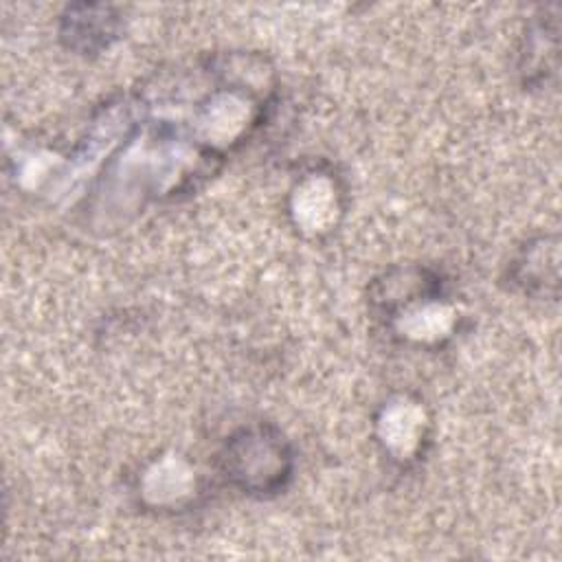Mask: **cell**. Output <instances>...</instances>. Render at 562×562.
Returning a JSON list of instances; mask_svg holds the SVG:
<instances>
[{
    "instance_id": "1",
    "label": "cell",
    "mask_w": 562,
    "mask_h": 562,
    "mask_svg": "<svg viewBox=\"0 0 562 562\" xmlns=\"http://www.w3.org/2000/svg\"><path fill=\"white\" fill-rule=\"evenodd\" d=\"M217 465L228 485L252 498L281 494L294 474V450L285 435L268 424L255 422L233 430L220 452Z\"/></svg>"
},
{
    "instance_id": "2",
    "label": "cell",
    "mask_w": 562,
    "mask_h": 562,
    "mask_svg": "<svg viewBox=\"0 0 562 562\" xmlns=\"http://www.w3.org/2000/svg\"><path fill=\"white\" fill-rule=\"evenodd\" d=\"M121 29V18L108 4H75L61 18V40L81 55H94L108 48Z\"/></svg>"
},
{
    "instance_id": "3",
    "label": "cell",
    "mask_w": 562,
    "mask_h": 562,
    "mask_svg": "<svg viewBox=\"0 0 562 562\" xmlns=\"http://www.w3.org/2000/svg\"><path fill=\"white\" fill-rule=\"evenodd\" d=\"M512 283L525 294L558 296V239L538 237L516 255L509 266Z\"/></svg>"
},
{
    "instance_id": "4",
    "label": "cell",
    "mask_w": 562,
    "mask_h": 562,
    "mask_svg": "<svg viewBox=\"0 0 562 562\" xmlns=\"http://www.w3.org/2000/svg\"><path fill=\"white\" fill-rule=\"evenodd\" d=\"M558 70V18L542 15L529 24L525 33V46L520 53V75L525 86H547L549 77Z\"/></svg>"
}]
</instances>
